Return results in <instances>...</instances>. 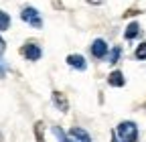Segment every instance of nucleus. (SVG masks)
<instances>
[{
    "instance_id": "f257e3e1",
    "label": "nucleus",
    "mask_w": 146,
    "mask_h": 142,
    "mask_svg": "<svg viewBox=\"0 0 146 142\" xmlns=\"http://www.w3.org/2000/svg\"><path fill=\"white\" fill-rule=\"evenodd\" d=\"M116 134H118L120 142H138V126L130 120L122 122L116 130Z\"/></svg>"
},
{
    "instance_id": "f03ea898",
    "label": "nucleus",
    "mask_w": 146,
    "mask_h": 142,
    "mask_svg": "<svg viewBox=\"0 0 146 142\" xmlns=\"http://www.w3.org/2000/svg\"><path fill=\"white\" fill-rule=\"evenodd\" d=\"M21 19H23L25 23L33 25L35 29H41V27H43V21H41L39 12H36V8H33V6H27V8H23V12H21Z\"/></svg>"
},
{
    "instance_id": "7ed1b4c3",
    "label": "nucleus",
    "mask_w": 146,
    "mask_h": 142,
    "mask_svg": "<svg viewBox=\"0 0 146 142\" xmlns=\"http://www.w3.org/2000/svg\"><path fill=\"white\" fill-rule=\"evenodd\" d=\"M21 53H23V55H25L29 61H39L41 55H43L41 47H39V45H35V43H27V45L21 49Z\"/></svg>"
},
{
    "instance_id": "20e7f679",
    "label": "nucleus",
    "mask_w": 146,
    "mask_h": 142,
    "mask_svg": "<svg viewBox=\"0 0 146 142\" xmlns=\"http://www.w3.org/2000/svg\"><path fill=\"white\" fill-rule=\"evenodd\" d=\"M106 53H108V45H106L104 39H96L94 43H91V55H94L96 59L106 57Z\"/></svg>"
},
{
    "instance_id": "39448f33",
    "label": "nucleus",
    "mask_w": 146,
    "mask_h": 142,
    "mask_svg": "<svg viewBox=\"0 0 146 142\" xmlns=\"http://www.w3.org/2000/svg\"><path fill=\"white\" fill-rule=\"evenodd\" d=\"M53 104L57 106L61 112H67V110H69V104H67V98H65L63 92H57V90L53 92Z\"/></svg>"
},
{
    "instance_id": "423d86ee",
    "label": "nucleus",
    "mask_w": 146,
    "mask_h": 142,
    "mask_svg": "<svg viewBox=\"0 0 146 142\" xmlns=\"http://www.w3.org/2000/svg\"><path fill=\"white\" fill-rule=\"evenodd\" d=\"M71 138L75 140V142H91V138H89V134L83 130V128H77V126H73L71 128Z\"/></svg>"
},
{
    "instance_id": "0eeeda50",
    "label": "nucleus",
    "mask_w": 146,
    "mask_h": 142,
    "mask_svg": "<svg viewBox=\"0 0 146 142\" xmlns=\"http://www.w3.org/2000/svg\"><path fill=\"white\" fill-rule=\"evenodd\" d=\"M108 83H110V85H114V87H122V85L126 83L124 73H122V71H112V73L108 75Z\"/></svg>"
},
{
    "instance_id": "6e6552de",
    "label": "nucleus",
    "mask_w": 146,
    "mask_h": 142,
    "mask_svg": "<svg viewBox=\"0 0 146 142\" xmlns=\"http://www.w3.org/2000/svg\"><path fill=\"white\" fill-rule=\"evenodd\" d=\"M67 63H69L71 67L79 69V71H83V69L87 67V63H85V59H83L81 55H69V57H67Z\"/></svg>"
},
{
    "instance_id": "1a4fd4ad",
    "label": "nucleus",
    "mask_w": 146,
    "mask_h": 142,
    "mask_svg": "<svg viewBox=\"0 0 146 142\" xmlns=\"http://www.w3.org/2000/svg\"><path fill=\"white\" fill-rule=\"evenodd\" d=\"M140 33V27H138V23H130L128 25V29H126V33H124V37L128 39V41H132L136 35Z\"/></svg>"
},
{
    "instance_id": "9d476101",
    "label": "nucleus",
    "mask_w": 146,
    "mask_h": 142,
    "mask_svg": "<svg viewBox=\"0 0 146 142\" xmlns=\"http://www.w3.org/2000/svg\"><path fill=\"white\" fill-rule=\"evenodd\" d=\"M43 126H45V124L39 120V122H36L35 124V136H36V142H45V134H43Z\"/></svg>"
},
{
    "instance_id": "9b49d317",
    "label": "nucleus",
    "mask_w": 146,
    "mask_h": 142,
    "mask_svg": "<svg viewBox=\"0 0 146 142\" xmlns=\"http://www.w3.org/2000/svg\"><path fill=\"white\" fill-rule=\"evenodd\" d=\"M53 134L59 138V142H73V140H71V138H69V136H67V134H65L59 126H53Z\"/></svg>"
},
{
    "instance_id": "f8f14e48",
    "label": "nucleus",
    "mask_w": 146,
    "mask_h": 142,
    "mask_svg": "<svg viewBox=\"0 0 146 142\" xmlns=\"http://www.w3.org/2000/svg\"><path fill=\"white\" fill-rule=\"evenodd\" d=\"M8 27H10V16L4 10H0V31H6Z\"/></svg>"
},
{
    "instance_id": "ddd939ff",
    "label": "nucleus",
    "mask_w": 146,
    "mask_h": 142,
    "mask_svg": "<svg viewBox=\"0 0 146 142\" xmlns=\"http://www.w3.org/2000/svg\"><path fill=\"white\" fill-rule=\"evenodd\" d=\"M134 55H136V59H140V61H144V59H146V41H144V43H140V45L136 47V53H134Z\"/></svg>"
},
{
    "instance_id": "4468645a",
    "label": "nucleus",
    "mask_w": 146,
    "mask_h": 142,
    "mask_svg": "<svg viewBox=\"0 0 146 142\" xmlns=\"http://www.w3.org/2000/svg\"><path fill=\"white\" fill-rule=\"evenodd\" d=\"M120 53H122V49H120V47H114V49H112V53H110V63H118Z\"/></svg>"
},
{
    "instance_id": "2eb2a0df",
    "label": "nucleus",
    "mask_w": 146,
    "mask_h": 142,
    "mask_svg": "<svg viewBox=\"0 0 146 142\" xmlns=\"http://www.w3.org/2000/svg\"><path fill=\"white\" fill-rule=\"evenodd\" d=\"M6 71H8V65H6L4 61H0V77H4Z\"/></svg>"
},
{
    "instance_id": "dca6fc26",
    "label": "nucleus",
    "mask_w": 146,
    "mask_h": 142,
    "mask_svg": "<svg viewBox=\"0 0 146 142\" xmlns=\"http://www.w3.org/2000/svg\"><path fill=\"white\" fill-rule=\"evenodd\" d=\"M4 49H6V43H4V39H2V37H0V55L4 53Z\"/></svg>"
},
{
    "instance_id": "f3484780",
    "label": "nucleus",
    "mask_w": 146,
    "mask_h": 142,
    "mask_svg": "<svg viewBox=\"0 0 146 142\" xmlns=\"http://www.w3.org/2000/svg\"><path fill=\"white\" fill-rule=\"evenodd\" d=\"M132 14H138V10L136 8H130L128 12H124V16H132Z\"/></svg>"
},
{
    "instance_id": "a211bd4d",
    "label": "nucleus",
    "mask_w": 146,
    "mask_h": 142,
    "mask_svg": "<svg viewBox=\"0 0 146 142\" xmlns=\"http://www.w3.org/2000/svg\"><path fill=\"white\" fill-rule=\"evenodd\" d=\"M87 2H89V4H102L104 0H87Z\"/></svg>"
},
{
    "instance_id": "6ab92c4d",
    "label": "nucleus",
    "mask_w": 146,
    "mask_h": 142,
    "mask_svg": "<svg viewBox=\"0 0 146 142\" xmlns=\"http://www.w3.org/2000/svg\"><path fill=\"white\" fill-rule=\"evenodd\" d=\"M0 142H2V136H0Z\"/></svg>"
}]
</instances>
